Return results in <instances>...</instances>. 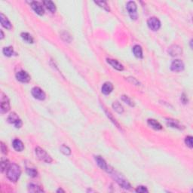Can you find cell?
<instances>
[{"instance_id":"obj_20","label":"cell","mask_w":193,"mask_h":193,"mask_svg":"<svg viewBox=\"0 0 193 193\" xmlns=\"http://www.w3.org/2000/svg\"><path fill=\"white\" fill-rule=\"evenodd\" d=\"M43 4L45 5V6L46 7V8L48 10V11H51V13L55 12L56 6H55V5H54V2H51V1H49V0H48V1H44Z\"/></svg>"},{"instance_id":"obj_2","label":"cell","mask_w":193,"mask_h":193,"mask_svg":"<svg viewBox=\"0 0 193 193\" xmlns=\"http://www.w3.org/2000/svg\"><path fill=\"white\" fill-rule=\"evenodd\" d=\"M108 172H110L111 174H113L114 179H116V182H118V184H119L120 186H122V188H125V189H131V186L130 183H129V182H128V181L123 177V176H121L120 174H117L116 172H114V170H109Z\"/></svg>"},{"instance_id":"obj_36","label":"cell","mask_w":193,"mask_h":193,"mask_svg":"<svg viewBox=\"0 0 193 193\" xmlns=\"http://www.w3.org/2000/svg\"><path fill=\"white\" fill-rule=\"evenodd\" d=\"M0 33H1V39H2L4 38V33L3 32H2V30L0 31Z\"/></svg>"},{"instance_id":"obj_16","label":"cell","mask_w":193,"mask_h":193,"mask_svg":"<svg viewBox=\"0 0 193 193\" xmlns=\"http://www.w3.org/2000/svg\"><path fill=\"white\" fill-rule=\"evenodd\" d=\"M113 84L110 83V82H106L103 85L102 88H101V91H102V93L104 94H110V93L113 91Z\"/></svg>"},{"instance_id":"obj_5","label":"cell","mask_w":193,"mask_h":193,"mask_svg":"<svg viewBox=\"0 0 193 193\" xmlns=\"http://www.w3.org/2000/svg\"><path fill=\"white\" fill-rule=\"evenodd\" d=\"M126 9L132 20H136L137 18V7L136 3L134 2H133V1L128 2L126 5Z\"/></svg>"},{"instance_id":"obj_1","label":"cell","mask_w":193,"mask_h":193,"mask_svg":"<svg viewBox=\"0 0 193 193\" xmlns=\"http://www.w3.org/2000/svg\"><path fill=\"white\" fill-rule=\"evenodd\" d=\"M20 173H21V170L20 167L14 163L10 164L8 168L7 169V177L11 182H17L20 177Z\"/></svg>"},{"instance_id":"obj_26","label":"cell","mask_w":193,"mask_h":193,"mask_svg":"<svg viewBox=\"0 0 193 193\" xmlns=\"http://www.w3.org/2000/svg\"><path fill=\"white\" fill-rule=\"evenodd\" d=\"M94 3H96L97 5H98L100 7H101V8H104V9L106 10L107 11H110V7L108 6V5H107V2H104V1H95V2H94Z\"/></svg>"},{"instance_id":"obj_12","label":"cell","mask_w":193,"mask_h":193,"mask_svg":"<svg viewBox=\"0 0 193 193\" xmlns=\"http://www.w3.org/2000/svg\"><path fill=\"white\" fill-rule=\"evenodd\" d=\"M107 63L110 64V65H111L112 67H113L114 69H116V70H119V71H122V70H124V67L123 65H122V63H119L118 60H114V59H107Z\"/></svg>"},{"instance_id":"obj_4","label":"cell","mask_w":193,"mask_h":193,"mask_svg":"<svg viewBox=\"0 0 193 193\" xmlns=\"http://www.w3.org/2000/svg\"><path fill=\"white\" fill-rule=\"evenodd\" d=\"M10 110V103L9 100L7 98V96L5 95L3 93H1V97H0V110L1 113L4 114L9 111Z\"/></svg>"},{"instance_id":"obj_10","label":"cell","mask_w":193,"mask_h":193,"mask_svg":"<svg viewBox=\"0 0 193 193\" xmlns=\"http://www.w3.org/2000/svg\"><path fill=\"white\" fill-rule=\"evenodd\" d=\"M170 70L173 72H181L184 70V63L180 60H175L171 63Z\"/></svg>"},{"instance_id":"obj_17","label":"cell","mask_w":193,"mask_h":193,"mask_svg":"<svg viewBox=\"0 0 193 193\" xmlns=\"http://www.w3.org/2000/svg\"><path fill=\"white\" fill-rule=\"evenodd\" d=\"M12 145L14 149L17 152L23 151V149H24V145H23V142L19 139H14L12 142Z\"/></svg>"},{"instance_id":"obj_22","label":"cell","mask_w":193,"mask_h":193,"mask_svg":"<svg viewBox=\"0 0 193 193\" xmlns=\"http://www.w3.org/2000/svg\"><path fill=\"white\" fill-rule=\"evenodd\" d=\"M167 124L170 127L173 128H177V129H182V126L179 125V122L176 120H172V119H167Z\"/></svg>"},{"instance_id":"obj_6","label":"cell","mask_w":193,"mask_h":193,"mask_svg":"<svg viewBox=\"0 0 193 193\" xmlns=\"http://www.w3.org/2000/svg\"><path fill=\"white\" fill-rule=\"evenodd\" d=\"M8 123L12 124L15 126V128H20L22 126V121L20 118L18 117L15 113H12L8 116Z\"/></svg>"},{"instance_id":"obj_7","label":"cell","mask_w":193,"mask_h":193,"mask_svg":"<svg viewBox=\"0 0 193 193\" xmlns=\"http://www.w3.org/2000/svg\"><path fill=\"white\" fill-rule=\"evenodd\" d=\"M147 25H148L149 28L152 29V31H157L160 29L161 27V22L157 17H150L148 20H147Z\"/></svg>"},{"instance_id":"obj_30","label":"cell","mask_w":193,"mask_h":193,"mask_svg":"<svg viewBox=\"0 0 193 193\" xmlns=\"http://www.w3.org/2000/svg\"><path fill=\"white\" fill-rule=\"evenodd\" d=\"M9 163H8V160H2V162H1V169H2V171L3 172L5 169H8V167H9Z\"/></svg>"},{"instance_id":"obj_3","label":"cell","mask_w":193,"mask_h":193,"mask_svg":"<svg viewBox=\"0 0 193 193\" xmlns=\"http://www.w3.org/2000/svg\"><path fill=\"white\" fill-rule=\"evenodd\" d=\"M36 155L38 157L39 160L42 161L45 163H51L52 162V158L46 152V151L43 149L40 148V147H36Z\"/></svg>"},{"instance_id":"obj_13","label":"cell","mask_w":193,"mask_h":193,"mask_svg":"<svg viewBox=\"0 0 193 193\" xmlns=\"http://www.w3.org/2000/svg\"><path fill=\"white\" fill-rule=\"evenodd\" d=\"M168 53L170 54V55L173 56V57L178 56L182 54V48L179 47V45H173L169 48Z\"/></svg>"},{"instance_id":"obj_19","label":"cell","mask_w":193,"mask_h":193,"mask_svg":"<svg viewBox=\"0 0 193 193\" xmlns=\"http://www.w3.org/2000/svg\"><path fill=\"white\" fill-rule=\"evenodd\" d=\"M132 51H133L135 57H137V58L141 59L143 57V49L142 48H141V46H140V45H134V46L133 47V48H132Z\"/></svg>"},{"instance_id":"obj_34","label":"cell","mask_w":193,"mask_h":193,"mask_svg":"<svg viewBox=\"0 0 193 193\" xmlns=\"http://www.w3.org/2000/svg\"><path fill=\"white\" fill-rule=\"evenodd\" d=\"M1 149H2V152L3 154H7V152H8V149H7V147L5 146V144L3 143H1Z\"/></svg>"},{"instance_id":"obj_31","label":"cell","mask_w":193,"mask_h":193,"mask_svg":"<svg viewBox=\"0 0 193 193\" xmlns=\"http://www.w3.org/2000/svg\"><path fill=\"white\" fill-rule=\"evenodd\" d=\"M185 143L186 144L187 146H188L189 148H192V137L191 136H188L185 137Z\"/></svg>"},{"instance_id":"obj_33","label":"cell","mask_w":193,"mask_h":193,"mask_svg":"<svg viewBox=\"0 0 193 193\" xmlns=\"http://www.w3.org/2000/svg\"><path fill=\"white\" fill-rule=\"evenodd\" d=\"M106 111V113H107V116H108L109 118H110V119H111V121L112 122H113V123L115 124V125H116V126L118 127V128H119V124L117 123V122H116V119H114L113 118V116H112V115H111V113H110V112H108V111H107V110H105Z\"/></svg>"},{"instance_id":"obj_23","label":"cell","mask_w":193,"mask_h":193,"mask_svg":"<svg viewBox=\"0 0 193 193\" xmlns=\"http://www.w3.org/2000/svg\"><path fill=\"white\" fill-rule=\"evenodd\" d=\"M20 36H21L22 39H23L25 42H27V43L32 44L33 43V42H34L33 38L32 37V36H31L30 34H29L28 33H22L21 35H20Z\"/></svg>"},{"instance_id":"obj_21","label":"cell","mask_w":193,"mask_h":193,"mask_svg":"<svg viewBox=\"0 0 193 193\" xmlns=\"http://www.w3.org/2000/svg\"><path fill=\"white\" fill-rule=\"evenodd\" d=\"M28 188H29V191H32V192H42V191H43V189L40 186L35 183L29 184Z\"/></svg>"},{"instance_id":"obj_24","label":"cell","mask_w":193,"mask_h":193,"mask_svg":"<svg viewBox=\"0 0 193 193\" xmlns=\"http://www.w3.org/2000/svg\"><path fill=\"white\" fill-rule=\"evenodd\" d=\"M113 107L115 111L117 112L118 113H122L124 112L123 107H122L120 103L118 102V101H115V102L113 103Z\"/></svg>"},{"instance_id":"obj_18","label":"cell","mask_w":193,"mask_h":193,"mask_svg":"<svg viewBox=\"0 0 193 193\" xmlns=\"http://www.w3.org/2000/svg\"><path fill=\"white\" fill-rule=\"evenodd\" d=\"M147 123H148V125H149L151 128H152L153 129H155V130L158 131L162 129V126H161V125L158 121L155 120V119H148Z\"/></svg>"},{"instance_id":"obj_25","label":"cell","mask_w":193,"mask_h":193,"mask_svg":"<svg viewBox=\"0 0 193 193\" xmlns=\"http://www.w3.org/2000/svg\"><path fill=\"white\" fill-rule=\"evenodd\" d=\"M2 52L3 54H5V56L7 57H11L14 54V49H13V47L11 46H8V47H5V48H3L2 50Z\"/></svg>"},{"instance_id":"obj_28","label":"cell","mask_w":193,"mask_h":193,"mask_svg":"<svg viewBox=\"0 0 193 193\" xmlns=\"http://www.w3.org/2000/svg\"><path fill=\"white\" fill-rule=\"evenodd\" d=\"M122 100L124 101V102L126 103L127 104L131 106V107H134V102L131 100V98H128V96H125V95L122 96Z\"/></svg>"},{"instance_id":"obj_11","label":"cell","mask_w":193,"mask_h":193,"mask_svg":"<svg viewBox=\"0 0 193 193\" xmlns=\"http://www.w3.org/2000/svg\"><path fill=\"white\" fill-rule=\"evenodd\" d=\"M31 7H32V8L33 9V11H34L36 14H39V15L42 16L44 14L45 11H44L43 6H42L40 2H36V1H35V2H31Z\"/></svg>"},{"instance_id":"obj_9","label":"cell","mask_w":193,"mask_h":193,"mask_svg":"<svg viewBox=\"0 0 193 193\" xmlns=\"http://www.w3.org/2000/svg\"><path fill=\"white\" fill-rule=\"evenodd\" d=\"M16 79L19 82L26 83V82H29L30 81V76L26 71L21 70V71H19L16 73Z\"/></svg>"},{"instance_id":"obj_15","label":"cell","mask_w":193,"mask_h":193,"mask_svg":"<svg viewBox=\"0 0 193 193\" xmlns=\"http://www.w3.org/2000/svg\"><path fill=\"white\" fill-rule=\"evenodd\" d=\"M0 22H1V24L2 25V26L5 27V29H11L12 28V25H11V22L8 20V19L2 13H1V14H0Z\"/></svg>"},{"instance_id":"obj_32","label":"cell","mask_w":193,"mask_h":193,"mask_svg":"<svg viewBox=\"0 0 193 193\" xmlns=\"http://www.w3.org/2000/svg\"><path fill=\"white\" fill-rule=\"evenodd\" d=\"M135 191H137V192H139V193H143V192H148V189H147V188L146 186H142V185H140V186H138L137 188H136V190Z\"/></svg>"},{"instance_id":"obj_8","label":"cell","mask_w":193,"mask_h":193,"mask_svg":"<svg viewBox=\"0 0 193 193\" xmlns=\"http://www.w3.org/2000/svg\"><path fill=\"white\" fill-rule=\"evenodd\" d=\"M31 93H32V95L34 97V98L39 100V101H44L46 98L45 93L39 87H34L31 91Z\"/></svg>"},{"instance_id":"obj_27","label":"cell","mask_w":193,"mask_h":193,"mask_svg":"<svg viewBox=\"0 0 193 193\" xmlns=\"http://www.w3.org/2000/svg\"><path fill=\"white\" fill-rule=\"evenodd\" d=\"M60 150L63 154L66 155H70L71 154V149L65 145H62L60 147Z\"/></svg>"},{"instance_id":"obj_35","label":"cell","mask_w":193,"mask_h":193,"mask_svg":"<svg viewBox=\"0 0 193 193\" xmlns=\"http://www.w3.org/2000/svg\"><path fill=\"white\" fill-rule=\"evenodd\" d=\"M181 100H182V103H183V104H186L187 101H188V100H187L186 97H185V95L184 94H182V97H181Z\"/></svg>"},{"instance_id":"obj_29","label":"cell","mask_w":193,"mask_h":193,"mask_svg":"<svg viewBox=\"0 0 193 193\" xmlns=\"http://www.w3.org/2000/svg\"><path fill=\"white\" fill-rule=\"evenodd\" d=\"M26 173L29 175V176H32V177H36L37 176V170L35 168H26Z\"/></svg>"},{"instance_id":"obj_14","label":"cell","mask_w":193,"mask_h":193,"mask_svg":"<svg viewBox=\"0 0 193 193\" xmlns=\"http://www.w3.org/2000/svg\"><path fill=\"white\" fill-rule=\"evenodd\" d=\"M95 161L96 162H97V164H98V165L99 166L102 170H107H107H108L110 167H108L107 162H106V161L104 160L101 156H95Z\"/></svg>"},{"instance_id":"obj_37","label":"cell","mask_w":193,"mask_h":193,"mask_svg":"<svg viewBox=\"0 0 193 193\" xmlns=\"http://www.w3.org/2000/svg\"><path fill=\"white\" fill-rule=\"evenodd\" d=\"M57 192H64V190H63L62 188H59L57 190Z\"/></svg>"}]
</instances>
